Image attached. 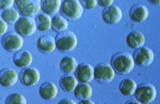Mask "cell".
I'll list each match as a JSON object with an SVG mask.
<instances>
[{"label": "cell", "instance_id": "6da1fadb", "mask_svg": "<svg viewBox=\"0 0 160 104\" xmlns=\"http://www.w3.org/2000/svg\"><path fill=\"white\" fill-rule=\"evenodd\" d=\"M134 64L132 55L127 52H119L111 60V65L114 72L122 75L129 74L133 70Z\"/></svg>", "mask_w": 160, "mask_h": 104}, {"label": "cell", "instance_id": "7a4b0ae2", "mask_svg": "<svg viewBox=\"0 0 160 104\" xmlns=\"http://www.w3.org/2000/svg\"><path fill=\"white\" fill-rule=\"evenodd\" d=\"M55 43L56 48L59 51L62 53H70L76 47L78 39L73 32L67 29L57 34Z\"/></svg>", "mask_w": 160, "mask_h": 104}, {"label": "cell", "instance_id": "3957f363", "mask_svg": "<svg viewBox=\"0 0 160 104\" xmlns=\"http://www.w3.org/2000/svg\"><path fill=\"white\" fill-rule=\"evenodd\" d=\"M59 11L67 20L74 22L81 18L83 13V8L79 0H64Z\"/></svg>", "mask_w": 160, "mask_h": 104}, {"label": "cell", "instance_id": "277c9868", "mask_svg": "<svg viewBox=\"0 0 160 104\" xmlns=\"http://www.w3.org/2000/svg\"><path fill=\"white\" fill-rule=\"evenodd\" d=\"M14 7L20 15L33 17L41 9V0H14Z\"/></svg>", "mask_w": 160, "mask_h": 104}, {"label": "cell", "instance_id": "5b68a950", "mask_svg": "<svg viewBox=\"0 0 160 104\" xmlns=\"http://www.w3.org/2000/svg\"><path fill=\"white\" fill-rule=\"evenodd\" d=\"M135 99L140 103H151L156 98L157 91L150 83H143L137 86L134 93Z\"/></svg>", "mask_w": 160, "mask_h": 104}, {"label": "cell", "instance_id": "8992f818", "mask_svg": "<svg viewBox=\"0 0 160 104\" xmlns=\"http://www.w3.org/2000/svg\"><path fill=\"white\" fill-rule=\"evenodd\" d=\"M115 76V72L111 64L101 63L94 68V78L101 84L111 83Z\"/></svg>", "mask_w": 160, "mask_h": 104}, {"label": "cell", "instance_id": "52a82bcc", "mask_svg": "<svg viewBox=\"0 0 160 104\" xmlns=\"http://www.w3.org/2000/svg\"><path fill=\"white\" fill-rule=\"evenodd\" d=\"M14 29L16 33L22 37L31 36L37 30L35 19L28 16L19 18L15 23Z\"/></svg>", "mask_w": 160, "mask_h": 104}, {"label": "cell", "instance_id": "ba28073f", "mask_svg": "<svg viewBox=\"0 0 160 104\" xmlns=\"http://www.w3.org/2000/svg\"><path fill=\"white\" fill-rule=\"evenodd\" d=\"M2 45L5 50L11 53H16L22 48L23 39L22 36L16 32H8L3 36Z\"/></svg>", "mask_w": 160, "mask_h": 104}, {"label": "cell", "instance_id": "9c48e42d", "mask_svg": "<svg viewBox=\"0 0 160 104\" xmlns=\"http://www.w3.org/2000/svg\"><path fill=\"white\" fill-rule=\"evenodd\" d=\"M134 64L138 66L146 67L151 65L154 60L152 50L147 47H141L136 49L132 54Z\"/></svg>", "mask_w": 160, "mask_h": 104}, {"label": "cell", "instance_id": "30bf717a", "mask_svg": "<svg viewBox=\"0 0 160 104\" xmlns=\"http://www.w3.org/2000/svg\"><path fill=\"white\" fill-rule=\"evenodd\" d=\"M40 72L34 67H25L19 73V80L24 86L31 87L38 84L40 80Z\"/></svg>", "mask_w": 160, "mask_h": 104}, {"label": "cell", "instance_id": "8fae6325", "mask_svg": "<svg viewBox=\"0 0 160 104\" xmlns=\"http://www.w3.org/2000/svg\"><path fill=\"white\" fill-rule=\"evenodd\" d=\"M102 18L107 24H116L119 23L122 18V11L118 6H108L103 9L102 13Z\"/></svg>", "mask_w": 160, "mask_h": 104}, {"label": "cell", "instance_id": "7c38bea8", "mask_svg": "<svg viewBox=\"0 0 160 104\" xmlns=\"http://www.w3.org/2000/svg\"><path fill=\"white\" fill-rule=\"evenodd\" d=\"M74 72L77 80L82 83H90L94 79V68L90 64L78 65Z\"/></svg>", "mask_w": 160, "mask_h": 104}, {"label": "cell", "instance_id": "4fadbf2b", "mask_svg": "<svg viewBox=\"0 0 160 104\" xmlns=\"http://www.w3.org/2000/svg\"><path fill=\"white\" fill-rule=\"evenodd\" d=\"M16 71L12 68H5L0 71V85L5 87L14 86L18 81Z\"/></svg>", "mask_w": 160, "mask_h": 104}, {"label": "cell", "instance_id": "5bb4252c", "mask_svg": "<svg viewBox=\"0 0 160 104\" xmlns=\"http://www.w3.org/2000/svg\"><path fill=\"white\" fill-rule=\"evenodd\" d=\"M37 47L42 53H51L56 49L55 39L51 35H43L38 39Z\"/></svg>", "mask_w": 160, "mask_h": 104}, {"label": "cell", "instance_id": "9a60e30c", "mask_svg": "<svg viewBox=\"0 0 160 104\" xmlns=\"http://www.w3.org/2000/svg\"><path fill=\"white\" fill-rule=\"evenodd\" d=\"M58 94L57 86L53 82L47 81L43 84L39 89V95L45 100L54 99Z\"/></svg>", "mask_w": 160, "mask_h": 104}, {"label": "cell", "instance_id": "2e32d148", "mask_svg": "<svg viewBox=\"0 0 160 104\" xmlns=\"http://www.w3.org/2000/svg\"><path fill=\"white\" fill-rule=\"evenodd\" d=\"M32 56L29 51L19 50L16 52L13 57L14 64L18 67L25 68L29 67L32 63Z\"/></svg>", "mask_w": 160, "mask_h": 104}, {"label": "cell", "instance_id": "e0dca14e", "mask_svg": "<svg viewBox=\"0 0 160 104\" xmlns=\"http://www.w3.org/2000/svg\"><path fill=\"white\" fill-rule=\"evenodd\" d=\"M129 16L133 22L141 23L144 22L147 18L148 16V10L144 5H136L130 9Z\"/></svg>", "mask_w": 160, "mask_h": 104}, {"label": "cell", "instance_id": "ac0fdd59", "mask_svg": "<svg viewBox=\"0 0 160 104\" xmlns=\"http://www.w3.org/2000/svg\"><path fill=\"white\" fill-rule=\"evenodd\" d=\"M145 42V38L144 35L138 32L132 31L127 34L126 37V44L131 49H138L143 46Z\"/></svg>", "mask_w": 160, "mask_h": 104}, {"label": "cell", "instance_id": "d6986e66", "mask_svg": "<svg viewBox=\"0 0 160 104\" xmlns=\"http://www.w3.org/2000/svg\"><path fill=\"white\" fill-rule=\"evenodd\" d=\"M74 94L76 98L79 100L89 99L92 95V89L88 83L78 84L74 89Z\"/></svg>", "mask_w": 160, "mask_h": 104}, {"label": "cell", "instance_id": "ffe728a7", "mask_svg": "<svg viewBox=\"0 0 160 104\" xmlns=\"http://www.w3.org/2000/svg\"><path fill=\"white\" fill-rule=\"evenodd\" d=\"M61 5V0H41V8L48 15H54L58 13Z\"/></svg>", "mask_w": 160, "mask_h": 104}, {"label": "cell", "instance_id": "44dd1931", "mask_svg": "<svg viewBox=\"0 0 160 104\" xmlns=\"http://www.w3.org/2000/svg\"><path fill=\"white\" fill-rule=\"evenodd\" d=\"M78 66V61L72 56L63 57L59 62V68L65 75L72 74Z\"/></svg>", "mask_w": 160, "mask_h": 104}, {"label": "cell", "instance_id": "7402d4cb", "mask_svg": "<svg viewBox=\"0 0 160 104\" xmlns=\"http://www.w3.org/2000/svg\"><path fill=\"white\" fill-rule=\"evenodd\" d=\"M78 84V80L72 74L63 76L59 80V86L65 92H72Z\"/></svg>", "mask_w": 160, "mask_h": 104}, {"label": "cell", "instance_id": "603a6c76", "mask_svg": "<svg viewBox=\"0 0 160 104\" xmlns=\"http://www.w3.org/2000/svg\"><path fill=\"white\" fill-rule=\"evenodd\" d=\"M137 87L136 81L131 78H126L120 82L119 90L123 95L131 96L133 95Z\"/></svg>", "mask_w": 160, "mask_h": 104}, {"label": "cell", "instance_id": "cb8c5ba5", "mask_svg": "<svg viewBox=\"0 0 160 104\" xmlns=\"http://www.w3.org/2000/svg\"><path fill=\"white\" fill-rule=\"evenodd\" d=\"M51 18L47 14L38 15L35 19L37 29L42 32L48 30L51 28Z\"/></svg>", "mask_w": 160, "mask_h": 104}, {"label": "cell", "instance_id": "d4e9b609", "mask_svg": "<svg viewBox=\"0 0 160 104\" xmlns=\"http://www.w3.org/2000/svg\"><path fill=\"white\" fill-rule=\"evenodd\" d=\"M68 27V21L62 16H54L51 19V27L56 33H61L67 30Z\"/></svg>", "mask_w": 160, "mask_h": 104}, {"label": "cell", "instance_id": "484cf974", "mask_svg": "<svg viewBox=\"0 0 160 104\" xmlns=\"http://www.w3.org/2000/svg\"><path fill=\"white\" fill-rule=\"evenodd\" d=\"M20 14L18 12V10L14 8H10L4 10L2 13L1 18L5 22L9 24L16 23V22L19 19Z\"/></svg>", "mask_w": 160, "mask_h": 104}, {"label": "cell", "instance_id": "4316f807", "mask_svg": "<svg viewBox=\"0 0 160 104\" xmlns=\"http://www.w3.org/2000/svg\"><path fill=\"white\" fill-rule=\"evenodd\" d=\"M5 103L7 104H27V101L23 95L19 93H14L7 97Z\"/></svg>", "mask_w": 160, "mask_h": 104}, {"label": "cell", "instance_id": "83f0119b", "mask_svg": "<svg viewBox=\"0 0 160 104\" xmlns=\"http://www.w3.org/2000/svg\"><path fill=\"white\" fill-rule=\"evenodd\" d=\"M79 2L83 8L87 10L94 8L98 4L97 0H79Z\"/></svg>", "mask_w": 160, "mask_h": 104}, {"label": "cell", "instance_id": "f1b7e54d", "mask_svg": "<svg viewBox=\"0 0 160 104\" xmlns=\"http://www.w3.org/2000/svg\"><path fill=\"white\" fill-rule=\"evenodd\" d=\"M14 5V0H0V10H4L11 8Z\"/></svg>", "mask_w": 160, "mask_h": 104}, {"label": "cell", "instance_id": "f546056e", "mask_svg": "<svg viewBox=\"0 0 160 104\" xmlns=\"http://www.w3.org/2000/svg\"><path fill=\"white\" fill-rule=\"evenodd\" d=\"M8 30V25L5 21L0 18V36H3Z\"/></svg>", "mask_w": 160, "mask_h": 104}, {"label": "cell", "instance_id": "4dcf8cb0", "mask_svg": "<svg viewBox=\"0 0 160 104\" xmlns=\"http://www.w3.org/2000/svg\"><path fill=\"white\" fill-rule=\"evenodd\" d=\"M114 2V0H97V3L102 7H107L112 5Z\"/></svg>", "mask_w": 160, "mask_h": 104}, {"label": "cell", "instance_id": "1f68e13d", "mask_svg": "<svg viewBox=\"0 0 160 104\" xmlns=\"http://www.w3.org/2000/svg\"><path fill=\"white\" fill-rule=\"evenodd\" d=\"M59 104H76L77 103L72 99L71 98H65L59 101Z\"/></svg>", "mask_w": 160, "mask_h": 104}, {"label": "cell", "instance_id": "d6a6232c", "mask_svg": "<svg viewBox=\"0 0 160 104\" xmlns=\"http://www.w3.org/2000/svg\"><path fill=\"white\" fill-rule=\"evenodd\" d=\"M79 104H94V102L89 99H85L83 100H80Z\"/></svg>", "mask_w": 160, "mask_h": 104}, {"label": "cell", "instance_id": "836d02e7", "mask_svg": "<svg viewBox=\"0 0 160 104\" xmlns=\"http://www.w3.org/2000/svg\"><path fill=\"white\" fill-rule=\"evenodd\" d=\"M147 2L151 5L159 6L160 4V0H147Z\"/></svg>", "mask_w": 160, "mask_h": 104}, {"label": "cell", "instance_id": "e575fe53", "mask_svg": "<svg viewBox=\"0 0 160 104\" xmlns=\"http://www.w3.org/2000/svg\"><path fill=\"white\" fill-rule=\"evenodd\" d=\"M125 103L126 104H141L138 101H137L135 98L128 100L127 101L125 102Z\"/></svg>", "mask_w": 160, "mask_h": 104}]
</instances>
